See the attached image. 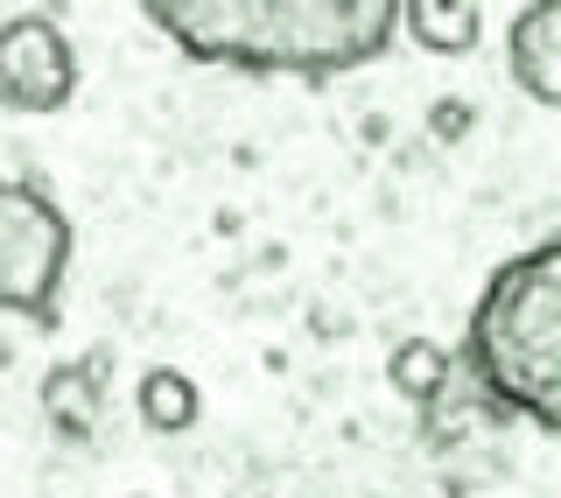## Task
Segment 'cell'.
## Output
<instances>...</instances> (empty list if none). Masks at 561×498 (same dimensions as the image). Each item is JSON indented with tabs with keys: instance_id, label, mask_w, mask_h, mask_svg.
<instances>
[{
	"instance_id": "obj_8",
	"label": "cell",
	"mask_w": 561,
	"mask_h": 498,
	"mask_svg": "<svg viewBox=\"0 0 561 498\" xmlns=\"http://www.w3.org/2000/svg\"><path fill=\"white\" fill-rule=\"evenodd\" d=\"M386 386L414 407H435L456 386V351L435 344V337H400V344L386 351Z\"/></svg>"
},
{
	"instance_id": "obj_6",
	"label": "cell",
	"mask_w": 561,
	"mask_h": 498,
	"mask_svg": "<svg viewBox=\"0 0 561 498\" xmlns=\"http://www.w3.org/2000/svg\"><path fill=\"white\" fill-rule=\"evenodd\" d=\"M105 351H84L70 365H49L43 372V415L64 442H92L99 421H105Z\"/></svg>"
},
{
	"instance_id": "obj_9",
	"label": "cell",
	"mask_w": 561,
	"mask_h": 498,
	"mask_svg": "<svg viewBox=\"0 0 561 498\" xmlns=\"http://www.w3.org/2000/svg\"><path fill=\"white\" fill-rule=\"evenodd\" d=\"M134 415H140V429H148V435H183V429H197L204 394H197L190 372L148 365V372H140V386H134Z\"/></svg>"
},
{
	"instance_id": "obj_4",
	"label": "cell",
	"mask_w": 561,
	"mask_h": 498,
	"mask_svg": "<svg viewBox=\"0 0 561 498\" xmlns=\"http://www.w3.org/2000/svg\"><path fill=\"white\" fill-rule=\"evenodd\" d=\"M78 99V49L49 8L0 14V105L8 113H64Z\"/></svg>"
},
{
	"instance_id": "obj_2",
	"label": "cell",
	"mask_w": 561,
	"mask_h": 498,
	"mask_svg": "<svg viewBox=\"0 0 561 498\" xmlns=\"http://www.w3.org/2000/svg\"><path fill=\"white\" fill-rule=\"evenodd\" d=\"M456 372H470L491 407L548 435L561 429V239H534L484 281Z\"/></svg>"
},
{
	"instance_id": "obj_3",
	"label": "cell",
	"mask_w": 561,
	"mask_h": 498,
	"mask_svg": "<svg viewBox=\"0 0 561 498\" xmlns=\"http://www.w3.org/2000/svg\"><path fill=\"white\" fill-rule=\"evenodd\" d=\"M70 274V218L43 183L0 176V316L57 330Z\"/></svg>"
},
{
	"instance_id": "obj_7",
	"label": "cell",
	"mask_w": 561,
	"mask_h": 498,
	"mask_svg": "<svg viewBox=\"0 0 561 498\" xmlns=\"http://www.w3.org/2000/svg\"><path fill=\"white\" fill-rule=\"evenodd\" d=\"M400 35L428 57H470L484 43V8L478 0H400Z\"/></svg>"
},
{
	"instance_id": "obj_5",
	"label": "cell",
	"mask_w": 561,
	"mask_h": 498,
	"mask_svg": "<svg viewBox=\"0 0 561 498\" xmlns=\"http://www.w3.org/2000/svg\"><path fill=\"white\" fill-rule=\"evenodd\" d=\"M505 70L519 78V92L534 105H561V14L548 0L513 14V29H505Z\"/></svg>"
},
{
	"instance_id": "obj_1",
	"label": "cell",
	"mask_w": 561,
	"mask_h": 498,
	"mask_svg": "<svg viewBox=\"0 0 561 498\" xmlns=\"http://www.w3.org/2000/svg\"><path fill=\"white\" fill-rule=\"evenodd\" d=\"M140 14L183 57L245 78H344L400 35V0H148Z\"/></svg>"
}]
</instances>
